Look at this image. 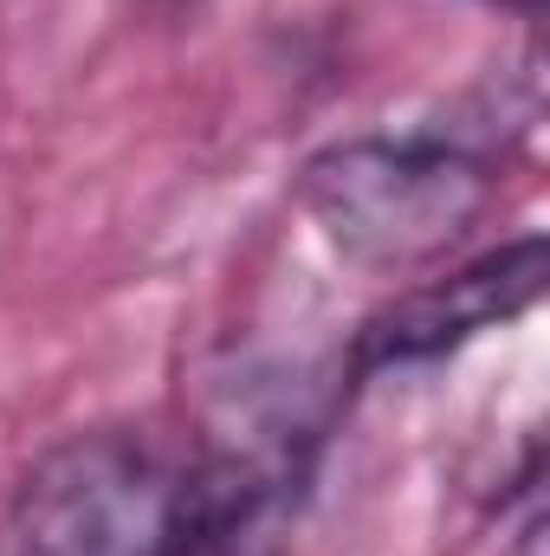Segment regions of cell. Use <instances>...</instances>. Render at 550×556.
I'll return each mask as SVG.
<instances>
[{
  "mask_svg": "<svg viewBox=\"0 0 550 556\" xmlns=\"http://www.w3.org/2000/svg\"><path fill=\"white\" fill-rule=\"evenodd\" d=\"M240 518L214 466L91 427L20 472L0 511V556H201Z\"/></svg>",
  "mask_w": 550,
  "mask_h": 556,
  "instance_id": "cell-1",
  "label": "cell"
},
{
  "mask_svg": "<svg viewBox=\"0 0 550 556\" xmlns=\"http://www.w3.org/2000/svg\"><path fill=\"white\" fill-rule=\"evenodd\" d=\"M298 207L324 247L376 278H414L440 266L492 207V168L434 130L343 137L304 155Z\"/></svg>",
  "mask_w": 550,
  "mask_h": 556,
  "instance_id": "cell-2",
  "label": "cell"
},
{
  "mask_svg": "<svg viewBox=\"0 0 550 556\" xmlns=\"http://www.w3.org/2000/svg\"><path fill=\"white\" fill-rule=\"evenodd\" d=\"M545 278L550 253L538 233H525V240H512L460 273L421 278L383 317H370V330L357 337V369H409V363L453 356L460 343L525 317L545 298Z\"/></svg>",
  "mask_w": 550,
  "mask_h": 556,
  "instance_id": "cell-3",
  "label": "cell"
},
{
  "mask_svg": "<svg viewBox=\"0 0 550 556\" xmlns=\"http://www.w3.org/2000/svg\"><path fill=\"white\" fill-rule=\"evenodd\" d=\"M130 20H142V26H155V20H188L201 0H117Z\"/></svg>",
  "mask_w": 550,
  "mask_h": 556,
  "instance_id": "cell-4",
  "label": "cell"
},
{
  "mask_svg": "<svg viewBox=\"0 0 550 556\" xmlns=\"http://www.w3.org/2000/svg\"><path fill=\"white\" fill-rule=\"evenodd\" d=\"M505 556H545V518H538V511L518 525V538H512V551Z\"/></svg>",
  "mask_w": 550,
  "mask_h": 556,
  "instance_id": "cell-5",
  "label": "cell"
}]
</instances>
